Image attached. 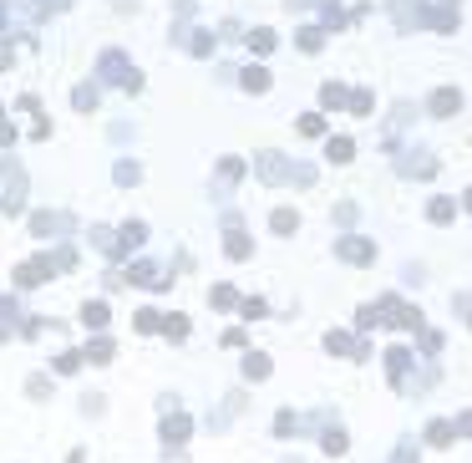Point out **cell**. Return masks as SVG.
<instances>
[{"mask_svg": "<svg viewBox=\"0 0 472 463\" xmlns=\"http://www.w3.org/2000/svg\"><path fill=\"white\" fill-rule=\"evenodd\" d=\"M102 76H107V82H122L127 92H137V87H142V76L127 72V56H122V51H107V56H102Z\"/></svg>", "mask_w": 472, "mask_h": 463, "instance_id": "cell-1", "label": "cell"}, {"mask_svg": "<svg viewBox=\"0 0 472 463\" xmlns=\"http://www.w3.org/2000/svg\"><path fill=\"white\" fill-rule=\"evenodd\" d=\"M254 169L265 184H290V173H295V163H284L280 153H254Z\"/></svg>", "mask_w": 472, "mask_h": 463, "instance_id": "cell-2", "label": "cell"}, {"mask_svg": "<svg viewBox=\"0 0 472 463\" xmlns=\"http://www.w3.org/2000/svg\"><path fill=\"white\" fill-rule=\"evenodd\" d=\"M335 255H340V260H350V265H371L376 260V244L361 239V235H346V239L335 244Z\"/></svg>", "mask_w": 472, "mask_h": 463, "instance_id": "cell-3", "label": "cell"}, {"mask_svg": "<svg viewBox=\"0 0 472 463\" xmlns=\"http://www.w3.org/2000/svg\"><path fill=\"white\" fill-rule=\"evenodd\" d=\"M457 107H462V92H457V87H437V92L427 97V112H431V118H452Z\"/></svg>", "mask_w": 472, "mask_h": 463, "instance_id": "cell-4", "label": "cell"}, {"mask_svg": "<svg viewBox=\"0 0 472 463\" xmlns=\"http://www.w3.org/2000/svg\"><path fill=\"white\" fill-rule=\"evenodd\" d=\"M386 372H391V387L406 392V372H412V352L406 346H391L386 352Z\"/></svg>", "mask_w": 472, "mask_h": 463, "instance_id": "cell-5", "label": "cell"}, {"mask_svg": "<svg viewBox=\"0 0 472 463\" xmlns=\"http://www.w3.org/2000/svg\"><path fill=\"white\" fill-rule=\"evenodd\" d=\"M325 352H350V356H371V346H366V341H350L346 336V331H330V336H325Z\"/></svg>", "mask_w": 472, "mask_h": 463, "instance_id": "cell-6", "label": "cell"}, {"mask_svg": "<svg viewBox=\"0 0 472 463\" xmlns=\"http://www.w3.org/2000/svg\"><path fill=\"white\" fill-rule=\"evenodd\" d=\"M224 250H229V260H249V250H254V244H249V235L239 229V219H234V214H229V244H224Z\"/></svg>", "mask_w": 472, "mask_h": 463, "instance_id": "cell-7", "label": "cell"}, {"mask_svg": "<svg viewBox=\"0 0 472 463\" xmlns=\"http://www.w3.org/2000/svg\"><path fill=\"white\" fill-rule=\"evenodd\" d=\"M416 153V148H412ZM401 173L406 178H431L437 173V158H431V153H416V158H401Z\"/></svg>", "mask_w": 472, "mask_h": 463, "instance_id": "cell-8", "label": "cell"}, {"mask_svg": "<svg viewBox=\"0 0 472 463\" xmlns=\"http://www.w3.org/2000/svg\"><path fill=\"white\" fill-rule=\"evenodd\" d=\"M46 275H51V255H46V260H31V265H21V270H16V286H41Z\"/></svg>", "mask_w": 472, "mask_h": 463, "instance_id": "cell-9", "label": "cell"}, {"mask_svg": "<svg viewBox=\"0 0 472 463\" xmlns=\"http://www.w3.org/2000/svg\"><path fill=\"white\" fill-rule=\"evenodd\" d=\"M107 316H112L107 301H87V305H82V326H87V331H102V326H107Z\"/></svg>", "mask_w": 472, "mask_h": 463, "instance_id": "cell-10", "label": "cell"}, {"mask_svg": "<svg viewBox=\"0 0 472 463\" xmlns=\"http://www.w3.org/2000/svg\"><path fill=\"white\" fill-rule=\"evenodd\" d=\"M346 102H350V92H346L340 82H325V87H320V107H325V112H340Z\"/></svg>", "mask_w": 472, "mask_h": 463, "instance_id": "cell-11", "label": "cell"}, {"mask_svg": "<svg viewBox=\"0 0 472 463\" xmlns=\"http://www.w3.org/2000/svg\"><path fill=\"white\" fill-rule=\"evenodd\" d=\"M163 438H168V453H173V448H178L183 438H188V418H183V413H173V418L163 422Z\"/></svg>", "mask_w": 472, "mask_h": 463, "instance_id": "cell-12", "label": "cell"}, {"mask_svg": "<svg viewBox=\"0 0 472 463\" xmlns=\"http://www.w3.org/2000/svg\"><path fill=\"white\" fill-rule=\"evenodd\" d=\"M244 377H249V382H265V377H269V356H265V352H249V356H244Z\"/></svg>", "mask_w": 472, "mask_h": 463, "instance_id": "cell-13", "label": "cell"}, {"mask_svg": "<svg viewBox=\"0 0 472 463\" xmlns=\"http://www.w3.org/2000/svg\"><path fill=\"white\" fill-rule=\"evenodd\" d=\"M452 438H457L452 422H442V418H437V422H427V443H431V448H447Z\"/></svg>", "mask_w": 472, "mask_h": 463, "instance_id": "cell-14", "label": "cell"}, {"mask_svg": "<svg viewBox=\"0 0 472 463\" xmlns=\"http://www.w3.org/2000/svg\"><path fill=\"white\" fill-rule=\"evenodd\" d=\"M452 214H457V204H452L447 194H442V199H431V204H427V219H431V224H447V219H452Z\"/></svg>", "mask_w": 472, "mask_h": 463, "instance_id": "cell-15", "label": "cell"}, {"mask_svg": "<svg viewBox=\"0 0 472 463\" xmlns=\"http://www.w3.org/2000/svg\"><path fill=\"white\" fill-rule=\"evenodd\" d=\"M269 229H274V235H295V229H300V214H295V209H274Z\"/></svg>", "mask_w": 472, "mask_h": 463, "instance_id": "cell-16", "label": "cell"}, {"mask_svg": "<svg viewBox=\"0 0 472 463\" xmlns=\"http://www.w3.org/2000/svg\"><path fill=\"white\" fill-rule=\"evenodd\" d=\"M350 153H356L350 138H330V143H325V158H330V163H350Z\"/></svg>", "mask_w": 472, "mask_h": 463, "instance_id": "cell-17", "label": "cell"}, {"mask_svg": "<svg viewBox=\"0 0 472 463\" xmlns=\"http://www.w3.org/2000/svg\"><path fill=\"white\" fill-rule=\"evenodd\" d=\"M82 356H87V362H97V367H107V362H112V341H107V336H97Z\"/></svg>", "mask_w": 472, "mask_h": 463, "instance_id": "cell-18", "label": "cell"}, {"mask_svg": "<svg viewBox=\"0 0 472 463\" xmlns=\"http://www.w3.org/2000/svg\"><path fill=\"white\" fill-rule=\"evenodd\" d=\"M350 112H356V118H371V107H376V97L366 92V87H356V92H350V102H346Z\"/></svg>", "mask_w": 472, "mask_h": 463, "instance_id": "cell-19", "label": "cell"}, {"mask_svg": "<svg viewBox=\"0 0 472 463\" xmlns=\"http://www.w3.org/2000/svg\"><path fill=\"white\" fill-rule=\"evenodd\" d=\"M295 433H300V418L290 413V407H284V413L274 418V438H295Z\"/></svg>", "mask_w": 472, "mask_h": 463, "instance_id": "cell-20", "label": "cell"}, {"mask_svg": "<svg viewBox=\"0 0 472 463\" xmlns=\"http://www.w3.org/2000/svg\"><path fill=\"white\" fill-rule=\"evenodd\" d=\"M142 239H148V229H142V224H127V229H122V239H117V250L127 255V250H137Z\"/></svg>", "mask_w": 472, "mask_h": 463, "instance_id": "cell-21", "label": "cell"}, {"mask_svg": "<svg viewBox=\"0 0 472 463\" xmlns=\"http://www.w3.org/2000/svg\"><path fill=\"white\" fill-rule=\"evenodd\" d=\"M320 443H325V453H330V458H340V453L350 448V443H346V433H340V428H325V438H320Z\"/></svg>", "mask_w": 472, "mask_h": 463, "instance_id": "cell-22", "label": "cell"}, {"mask_svg": "<svg viewBox=\"0 0 472 463\" xmlns=\"http://www.w3.org/2000/svg\"><path fill=\"white\" fill-rule=\"evenodd\" d=\"M244 87H249V92H269V72L265 67H249L244 72Z\"/></svg>", "mask_w": 472, "mask_h": 463, "instance_id": "cell-23", "label": "cell"}, {"mask_svg": "<svg viewBox=\"0 0 472 463\" xmlns=\"http://www.w3.org/2000/svg\"><path fill=\"white\" fill-rule=\"evenodd\" d=\"M71 102H76V112H91V107H97V87H76V92H71Z\"/></svg>", "mask_w": 472, "mask_h": 463, "instance_id": "cell-24", "label": "cell"}, {"mask_svg": "<svg viewBox=\"0 0 472 463\" xmlns=\"http://www.w3.org/2000/svg\"><path fill=\"white\" fill-rule=\"evenodd\" d=\"M31 229H36L41 239H51V229H61V214H36V219H31Z\"/></svg>", "mask_w": 472, "mask_h": 463, "instance_id": "cell-25", "label": "cell"}, {"mask_svg": "<svg viewBox=\"0 0 472 463\" xmlns=\"http://www.w3.org/2000/svg\"><path fill=\"white\" fill-rule=\"evenodd\" d=\"M133 326H137V331H163V311H153V305H148V311H137Z\"/></svg>", "mask_w": 472, "mask_h": 463, "instance_id": "cell-26", "label": "cell"}, {"mask_svg": "<svg viewBox=\"0 0 472 463\" xmlns=\"http://www.w3.org/2000/svg\"><path fill=\"white\" fill-rule=\"evenodd\" d=\"M163 336L183 341V336H188V321H183V316H163Z\"/></svg>", "mask_w": 472, "mask_h": 463, "instance_id": "cell-27", "label": "cell"}, {"mask_svg": "<svg viewBox=\"0 0 472 463\" xmlns=\"http://www.w3.org/2000/svg\"><path fill=\"white\" fill-rule=\"evenodd\" d=\"M320 46H325L320 25H305V31H300V51H320Z\"/></svg>", "mask_w": 472, "mask_h": 463, "instance_id": "cell-28", "label": "cell"}, {"mask_svg": "<svg viewBox=\"0 0 472 463\" xmlns=\"http://www.w3.org/2000/svg\"><path fill=\"white\" fill-rule=\"evenodd\" d=\"M218 178H224V184H239V178H244V163H239V158H224V163H218Z\"/></svg>", "mask_w": 472, "mask_h": 463, "instance_id": "cell-29", "label": "cell"}, {"mask_svg": "<svg viewBox=\"0 0 472 463\" xmlns=\"http://www.w3.org/2000/svg\"><path fill=\"white\" fill-rule=\"evenodd\" d=\"M208 301H214L218 311H229V305H239V295H234L229 286H214V295H208Z\"/></svg>", "mask_w": 472, "mask_h": 463, "instance_id": "cell-30", "label": "cell"}, {"mask_svg": "<svg viewBox=\"0 0 472 463\" xmlns=\"http://www.w3.org/2000/svg\"><path fill=\"white\" fill-rule=\"evenodd\" d=\"M249 46H254L259 56H269V51H274V36H269V31H249Z\"/></svg>", "mask_w": 472, "mask_h": 463, "instance_id": "cell-31", "label": "cell"}, {"mask_svg": "<svg viewBox=\"0 0 472 463\" xmlns=\"http://www.w3.org/2000/svg\"><path fill=\"white\" fill-rule=\"evenodd\" d=\"M300 133H305V138H320V133H325V118H315V112H305V118H300Z\"/></svg>", "mask_w": 472, "mask_h": 463, "instance_id": "cell-32", "label": "cell"}, {"mask_svg": "<svg viewBox=\"0 0 472 463\" xmlns=\"http://www.w3.org/2000/svg\"><path fill=\"white\" fill-rule=\"evenodd\" d=\"M239 311H244V321H259V316H265V301L249 295V301H239Z\"/></svg>", "mask_w": 472, "mask_h": 463, "instance_id": "cell-33", "label": "cell"}, {"mask_svg": "<svg viewBox=\"0 0 472 463\" xmlns=\"http://www.w3.org/2000/svg\"><path fill=\"white\" fill-rule=\"evenodd\" d=\"M137 178H142L137 163H117V184H137Z\"/></svg>", "mask_w": 472, "mask_h": 463, "instance_id": "cell-34", "label": "cell"}, {"mask_svg": "<svg viewBox=\"0 0 472 463\" xmlns=\"http://www.w3.org/2000/svg\"><path fill=\"white\" fill-rule=\"evenodd\" d=\"M356 326H361V331H371V326H381V311H376V305H366V311L356 316Z\"/></svg>", "mask_w": 472, "mask_h": 463, "instance_id": "cell-35", "label": "cell"}, {"mask_svg": "<svg viewBox=\"0 0 472 463\" xmlns=\"http://www.w3.org/2000/svg\"><path fill=\"white\" fill-rule=\"evenodd\" d=\"M76 367H82V352H61L56 356V372H76Z\"/></svg>", "mask_w": 472, "mask_h": 463, "instance_id": "cell-36", "label": "cell"}, {"mask_svg": "<svg viewBox=\"0 0 472 463\" xmlns=\"http://www.w3.org/2000/svg\"><path fill=\"white\" fill-rule=\"evenodd\" d=\"M193 51H199V56H208V51H214V36H208V31H199V36H193V41H188Z\"/></svg>", "mask_w": 472, "mask_h": 463, "instance_id": "cell-37", "label": "cell"}, {"mask_svg": "<svg viewBox=\"0 0 472 463\" xmlns=\"http://www.w3.org/2000/svg\"><path fill=\"white\" fill-rule=\"evenodd\" d=\"M416 336H422V352H442V336H437V331H416Z\"/></svg>", "mask_w": 472, "mask_h": 463, "instance_id": "cell-38", "label": "cell"}, {"mask_svg": "<svg viewBox=\"0 0 472 463\" xmlns=\"http://www.w3.org/2000/svg\"><path fill=\"white\" fill-rule=\"evenodd\" d=\"M25 392H31V397H46L51 382H46V377H31V382H25Z\"/></svg>", "mask_w": 472, "mask_h": 463, "instance_id": "cell-39", "label": "cell"}, {"mask_svg": "<svg viewBox=\"0 0 472 463\" xmlns=\"http://www.w3.org/2000/svg\"><path fill=\"white\" fill-rule=\"evenodd\" d=\"M10 143H16V127H10L5 118H0V148H10Z\"/></svg>", "mask_w": 472, "mask_h": 463, "instance_id": "cell-40", "label": "cell"}, {"mask_svg": "<svg viewBox=\"0 0 472 463\" xmlns=\"http://www.w3.org/2000/svg\"><path fill=\"white\" fill-rule=\"evenodd\" d=\"M452 428H457V433H462V438H472V413H462V418H457V422H452Z\"/></svg>", "mask_w": 472, "mask_h": 463, "instance_id": "cell-41", "label": "cell"}, {"mask_svg": "<svg viewBox=\"0 0 472 463\" xmlns=\"http://www.w3.org/2000/svg\"><path fill=\"white\" fill-rule=\"evenodd\" d=\"M10 56H16V51H10V41H0V72L10 67Z\"/></svg>", "mask_w": 472, "mask_h": 463, "instance_id": "cell-42", "label": "cell"}, {"mask_svg": "<svg viewBox=\"0 0 472 463\" xmlns=\"http://www.w3.org/2000/svg\"><path fill=\"white\" fill-rule=\"evenodd\" d=\"M442 6H447V10H452V6H462V0H442Z\"/></svg>", "mask_w": 472, "mask_h": 463, "instance_id": "cell-43", "label": "cell"}, {"mask_svg": "<svg viewBox=\"0 0 472 463\" xmlns=\"http://www.w3.org/2000/svg\"><path fill=\"white\" fill-rule=\"evenodd\" d=\"M462 204H467V209H472V189H467V199H462Z\"/></svg>", "mask_w": 472, "mask_h": 463, "instance_id": "cell-44", "label": "cell"}]
</instances>
